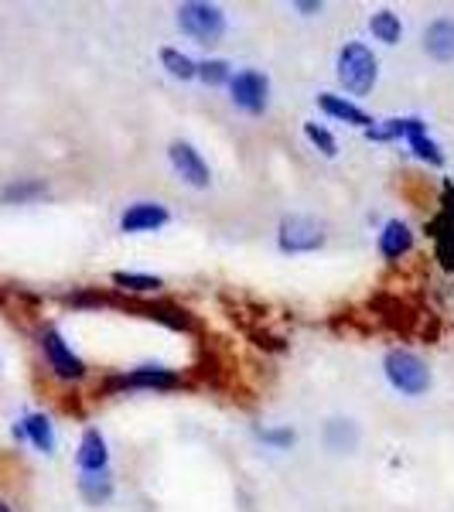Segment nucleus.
Returning a JSON list of instances; mask_svg holds the SVG:
<instances>
[{
  "instance_id": "17",
  "label": "nucleus",
  "mask_w": 454,
  "mask_h": 512,
  "mask_svg": "<svg viewBox=\"0 0 454 512\" xmlns=\"http://www.w3.org/2000/svg\"><path fill=\"white\" fill-rule=\"evenodd\" d=\"M21 431H24V441H31L41 454H52L55 451V427L52 420L45 414H28L21 420Z\"/></svg>"
},
{
  "instance_id": "15",
  "label": "nucleus",
  "mask_w": 454,
  "mask_h": 512,
  "mask_svg": "<svg viewBox=\"0 0 454 512\" xmlns=\"http://www.w3.org/2000/svg\"><path fill=\"white\" fill-rule=\"evenodd\" d=\"M414 250V233H410L407 222L393 219L383 226V233H379V253L386 256V260H400V256H407Z\"/></svg>"
},
{
  "instance_id": "6",
  "label": "nucleus",
  "mask_w": 454,
  "mask_h": 512,
  "mask_svg": "<svg viewBox=\"0 0 454 512\" xmlns=\"http://www.w3.org/2000/svg\"><path fill=\"white\" fill-rule=\"evenodd\" d=\"M41 352H45V359H48V366H52V373L59 376V379H82L86 376V362L79 359L76 352L69 349V342L62 338L59 328H41Z\"/></svg>"
},
{
  "instance_id": "30",
  "label": "nucleus",
  "mask_w": 454,
  "mask_h": 512,
  "mask_svg": "<svg viewBox=\"0 0 454 512\" xmlns=\"http://www.w3.org/2000/svg\"><path fill=\"white\" fill-rule=\"evenodd\" d=\"M0 512H14L11 506H7V502H0Z\"/></svg>"
},
{
  "instance_id": "12",
  "label": "nucleus",
  "mask_w": 454,
  "mask_h": 512,
  "mask_svg": "<svg viewBox=\"0 0 454 512\" xmlns=\"http://www.w3.org/2000/svg\"><path fill=\"white\" fill-rule=\"evenodd\" d=\"M414 134H427V123L420 117H393V120H379L373 127L366 130L369 140H379V144H386V140H407Z\"/></svg>"
},
{
  "instance_id": "11",
  "label": "nucleus",
  "mask_w": 454,
  "mask_h": 512,
  "mask_svg": "<svg viewBox=\"0 0 454 512\" xmlns=\"http://www.w3.org/2000/svg\"><path fill=\"white\" fill-rule=\"evenodd\" d=\"M318 106L328 113V117H335V120H342V123H352V127H359V130H369L373 127V117H369L362 106H356L352 99H345V96H335V93H321L318 96Z\"/></svg>"
},
{
  "instance_id": "22",
  "label": "nucleus",
  "mask_w": 454,
  "mask_h": 512,
  "mask_svg": "<svg viewBox=\"0 0 454 512\" xmlns=\"http://www.w3.org/2000/svg\"><path fill=\"white\" fill-rule=\"evenodd\" d=\"M113 284L120 291H130V294H151L161 287V277H151V274H127V270H117L113 274Z\"/></svg>"
},
{
  "instance_id": "20",
  "label": "nucleus",
  "mask_w": 454,
  "mask_h": 512,
  "mask_svg": "<svg viewBox=\"0 0 454 512\" xmlns=\"http://www.w3.org/2000/svg\"><path fill=\"white\" fill-rule=\"evenodd\" d=\"M79 492H82V499L93 502V506H99V502H106V499L113 495V478H110V472H93V475L82 472V478H79Z\"/></svg>"
},
{
  "instance_id": "29",
  "label": "nucleus",
  "mask_w": 454,
  "mask_h": 512,
  "mask_svg": "<svg viewBox=\"0 0 454 512\" xmlns=\"http://www.w3.org/2000/svg\"><path fill=\"white\" fill-rule=\"evenodd\" d=\"M297 11H304V14H315V11H321V4H294Z\"/></svg>"
},
{
  "instance_id": "9",
  "label": "nucleus",
  "mask_w": 454,
  "mask_h": 512,
  "mask_svg": "<svg viewBox=\"0 0 454 512\" xmlns=\"http://www.w3.org/2000/svg\"><path fill=\"white\" fill-rule=\"evenodd\" d=\"M171 212L164 209L161 202H134L123 209L120 216V229L123 233H154V229L168 226Z\"/></svg>"
},
{
  "instance_id": "18",
  "label": "nucleus",
  "mask_w": 454,
  "mask_h": 512,
  "mask_svg": "<svg viewBox=\"0 0 454 512\" xmlns=\"http://www.w3.org/2000/svg\"><path fill=\"white\" fill-rule=\"evenodd\" d=\"M325 444L332 451H352L359 444V427L352 420H328L325 424Z\"/></svg>"
},
{
  "instance_id": "8",
  "label": "nucleus",
  "mask_w": 454,
  "mask_h": 512,
  "mask_svg": "<svg viewBox=\"0 0 454 512\" xmlns=\"http://www.w3.org/2000/svg\"><path fill=\"white\" fill-rule=\"evenodd\" d=\"M168 158H171V168L181 175V181H188L192 188H209V181H212L209 164H205V158L188 140H175V144L168 147Z\"/></svg>"
},
{
  "instance_id": "4",
  "label": "nucleus",
  "mask_w": 454,
  "mask_h": 512,
  "mask_svg": "<svg viewBox=\"0 0 454 512\" xmlns=\"http://www.w3.org/2000/svg\"><path fill=\"white\" fill-rule=\"evenodd\" d=\"M277 246L284 253H315L325 246V226L311 216H287L280 219Z\"/></svg>"
},
{
  "instance_id": "24",
  "label": "nucleus",
  "mask_w": 454,
  "mask_h": 512,
  "mask_svg": "<svg viewBox=\"0 0 454 512\" xmlns=\"http://www.w3.org/2000/svg\"><path fill=\"white\" fill-rule=\"evenodd\" d=\"M198 79L205 86H222V82L233 79V69H229L226 59H209V62H198Z\"/></svg>"
},
{
  "instance_id": "3",
  "label": "nucleus",
  "mask_w": 454,
  "mask_h": 512,
  "mask_svg": "<svg viewBox=\"0 0 454 512\" xmlns=\"http://www.w3.org/2000/svg\"><path fill=\"white\" fill-rule=\"evenodd\" d=\"M178 28H181V35L195 38L198 45H216V41L226 35V14H222L216 4L192 0V4L178 7Z\"/></svg>"
},
{
  "instance_id": "16",
  "label": "nucleus",
  "mask_w": 454,
  "mask_h": 512,
  "mask_svg": "<svg viewBox=\"0 0 454 512\" xmlns=\"http://www.w3.org/2000/svg\"><path fill=\"white\" fill-rule=\"evenodd\" d=\"M427 233L434 236V250H437V260H441V267L454 270V219L448 216V212H441V216L431 219Z\"/></svg>"
},
{
  "instance_id": "5",
  "label": "nucleus",
  "mask_w": 454,
  "mask_h": 512,
  "mask_svg": "<svg viewBox=\"0 0 454 512\" xmlns=\"http://www.w3.org/2000/svg\"><path fill=\"white\" fill-rule=\"evenodd\" d=\"M181 386V373L164 366H137L130 373L110 376L103 383V393H117V390H178Z\"/></svg>"
},
{
  "instance_id": "7",
  "label": "nucleus",
  "mask_w": 454,
  "mask_h": 512,
  "mask_svg": "<svg viewBox=\"0 0 454 512\" xmlns=\"http://www.w3.org/2000/svg\"><path fill=\"white\" fill-rule=\"evenodd\" d=\"M229 93H233V103L243 113H263L270 106V79L257 69H243L229 79Z\"/></svg>"
},
{
  "instance_id": "2",
  "label": "nucleus",
  "mask_w": 454,
  "mask_h": 512,
  "mask_svg": "<svg viewBox=\"0 0 454 512\" xmlns=\"http://www.w3.org/2000/svg\"><path fill=\"white\" fill-rule=\"evenodd\" d=\"M383 373H386V379H390L393 390L403 393V396H420V393L431 390V369H427V362L420 359V355L407 352V349L386 352Z\"/></svg>"
},
{
  "instance_id": "10",
  "label": "nucleus",
  "mask_w": 454,
  "mask_h": 512,
  "mask_svg": "<svg viewBox=\"0 0 454 512\" xmlns=\"http://www.w3.org/2000/svg\"><path fill=\"white\" fill-rule=\"evenodd\" d=\"M76 461H79V468H82L86 475L106 472V465H110V448H106V437L99 434L96 427H89V431L82 434Z\"/></svg>"
},
{
  "instance_id": "13",
  "label": "nucleus",
  "mask_w": 454,
  "mask_h": 512,
  "mask_svg": "<svg viewBox=\"0 0 454 512\" xmlns=\"http://www.w3.org/2000/svg\"><path fill=\"white\" fill-rule=\"evenodd\" d=\"M424 52L437 62H454V18H437L427 28Z\"/></svg>"
},
{
  "instance_id": "1",
  "label": "nucleus",
  "mask_w": 454,
  "mask_h": 512,
  "mask_svg": "<svg viewBox=\"0 0 454 512\" xmlns=\"http://www.w3.org/2000/svg\"><path fill=\"white\" fill-rule=\"evenodd\" d=\"M338 82L345 86V93L352 96H366L373 93L376 79H379V62L362 41H349V45L338 52Z\"/></svg>"
},
{
  "instance_id": "25",
  "label": "nucleus",
  "mask_w": 454,
  "mask_h": 512,
  "mask_svg": "<svg viewBox=\"0 0 454 512\" xmlns=\"http://www.w3.org/2000/svg\"><path fill=\"white\" fill-rule=\"evenodd\" d=\"M407 144H410V151H414L420 161L434 164V168H441V164H444V154H441V147H437L434 140L427 137V134H414V137H407Z\"/></svg>"
},
{
  "instance_id": "23",
  "label": "nucleus",
  "mask_w": 454,
  "mask_h": 512,
  "mask_svg": "<svg viewBox=\"0 0 454 512\" xmlns=\"http://www.w3.org/2000/svg\"><path fill=\"white\" fill-rule=\"evenodd\" d=\"M45 192H48L45 181L24 178V181H14V185H7L4 192H0V198H4V202H31V198H41Z\"/></svg>"
},
{
  "instance_id": "28",
  "label": "nucleus",
  "mask_w": 454,
  "mask_h": 512,
  "mask_svg": "<svg viewBox=\"0 0 454 512\" xmlns=\"http://www.w3.org/2000/svg\"><path fill=\"white\" fill-rule=\"evenodd\" d=\"M441 202H444V209H441V212H448V216L454 219V185H448V188H444Z\"/></svg>"
},
{
  "instance_id": "21",
  "label": "nucleus",
  "mask_w": 454,
  "mask_h": 512,
  "mask_svg": "<svg viewBox=\"0 0 454 512\" xmlns=\"http://www.w3.org/2000/svg\"><path fill=\"white\" fill-rule=\"evenodd\" d=\"M161 65L181 82L198 76V62H192L185 52H178V48H161Z\"/></svg>"
},
{
  "instance_id": "14",
  "label": "nucleus",
  "mask_w": 454,
  "mask_h": 512,
  "mask_svg": "<svg viewBox=\"0 0 454 512\" xmlns=\"http://www.w3.org/2000/svg\"><path fill=\"white\" fill-rule=\"evenodd\" d=\"M127 308L144 311L147 318L164 321V325L175 328V332H195V328H198V321L192 318V311L178 308V304H127Z\"/></svg>"
},
{
  "instance_id": "27",
  "label": "nucleus",
  "mask_w": 454,
  "mask_h": 512,
  "mask_svg": "<svg viewBox=\"0 0 454 512\" xmlns=\"http://www.w3.org/2000/svg\"><path fill=\"white\" fill-rule=\"evenodd\" d=\"M257 437L263 444H270V448H291V444L297 441V434H294V427H260Z\"/></svg>"
},
{
  "instance_id": "26",
  "label": "nucleus",
  "mask_w": 454,
  "mask_h": 512,
  "mask_svg": "<svg viewBox=\"0 0 454 512\" xmlns=\"http://www.w3.org/2000/svg\"><path fill=\"white\" fill-rule=\"evenodd\" d=\"M304 137H308L311 144H315L318 151L325 154V158H335V154H338V144H335V137L328 134L325 127H318L315 120H308V123H304Z\"/></svg>"
},
{
  "instance_id": "19",
  "label": "nucleus",
  "mask_w": 454,
  "mask_h": 512,
  "mask_svg": "<svg viewBox=\"0 0 454 512\" xmlns=\"http://www.w3.org/2000/svg\"><path fill=\"white\" fill-rule=\"evenodd\" d=\"M369 31H373V38L383 41V45H396V41L403 38V21H400V14H393V11H376L373 18H369Z\"/></svg>"
}]
</instances>
